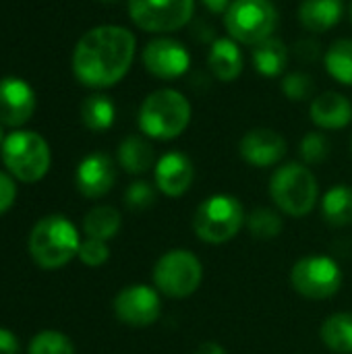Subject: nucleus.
<instances>
[{
    "label": "nucleus",
    "instance_id": "1",
    "mask_svg": "<svg viewBox=\"0 0 352 354\" xmlns=\"http://www.w3.org/2000/svg\"><path fill=\"white\" fill-rule=\"evenodd\" d=\"M135 35L127 27L100 25L81 35L73 52V73L87 87H112L131 68Z\"/></svg>",
    "mask_w": 352,
    "mask_h": 354
},
{
    "label": "nucleus",
    "instance_id": "2",
    "mask_svg": "<svg viewBox=\"0 0 352 354\" xmlns=\"http://www.w3.org/2000/svg\"><path fill=\"white\" fill-rule=\"evenodd\" d=\"M137 122L145 137L158 141L176 139L191 122V104L176 89H158L143 100Z\"/></svg>",
    "mask_w": 352,
    "mask_h": 354
},
{
    "label": "nucleus",
    "instance_id": "3",
    "mask_svg": "<svg viewBox=\"0 0 352 354\" xmlns=\"http://www.w3.org/2000/svg\"><path fill=\"white\" fill-rule=\"evenodd\" d=\"M81 247L75 224L64 216H46L37 220L29 234V253L44 270H58L77 257Z\"/></svg>",
    "mask_w": 352,
    "mask_h": 354
},
{
    "label": "nucleus",
    "instance_id": "4",
    "mask_svg": "<svg viewBox=\"0 0 352 354\" xmlns=\"http://www.w3.org/2000/svg\"><path fill=\"white\" fill-rule=\"evenodd\" d=\"M270 195L280 212L303 218L313 212L319 197V185L315 174L299 164L290 162L280 166L270 178Z\"/></svg>",
    "mask_w": 352,
    "mask_h": 354
},
{
    "label": "nucleus",
    "instance_id": "5",
    "mask_svg": "<svg viewBox=\"0 0 352 354\" xmlns=\"http://www.w3.org/2000/svg\"><path fill=\"white\" fill-rule=\"evenodd\" d=\"M243 203L228 193L210 195L193 214V230L207 245H224L232 241L245 226Z\"/></svg>",
    "mask_w": 352,
    "mask_h": 354
},
{
    "label": "nucleus",
    "instance_id": "6",
    "mask_svg": "<svg viewBox=\"0 0 352 354\" xmlns=\"http://www.w3.org/2000/svg\"><path fill=\"white\" fill-rule=\"evenodd\" d=\"M154 286L168 299H187L203 282V263L189 249L166 251L154 266Z\"/></svg>",
    "mask_w": 352,
    "mask_h": 354
},
{
    "label": "nucleus",
    "instance_id": "7",
    "mask_svg": "<svg viewBox=\"0 0 352 354\" xmlns=\"http://www.w3.org/2000/svg\"><path fill=\"white\" fill-rule=\"evenodd\" d=\"M2 162L17 180L37 183L48 174L52 156L41 135L33 131H15L4 137Z\"/></svg>",
    "mask_w": 352,
    "mask_h": 354
},
{
    "label": "nucleus",
    "instance_id": "8",
    "mask_svg": "<svg viewBox=\"0 0 352 354\" xmlns=\"http://www.w3.org/2000/svg\"><path fill=\"white\" fill-rule=\"evenodd\" d=\"M224 25L234 41L257 46L274 35L278 27V8L272 0H232L224 12Z\"/></svg>",
    "mask_w": 352,
    "mask_h": 354
},
{
    "label": "nucleus",
    "instance_id": "9",
    "mask_svg": "<svg viewBox=\"0 0 352 354\" xmlns=\"http://www.w3.org/2000/svg\"><path fill=\"white\" fill-rule=\"evenodd\" d=\"M290 284L295 292L309 301H326L342 288V270L328 255H307L293 266Z\"/></svg>",
    "mask_w": 352,
    "mask_h": 354
},
{
    "label": "nucleus",
    "instance_id": "10",
    "mask_svg": "<svg viewBox=\"0 0 352 354\" xmlns=\"http://www.w3.org/2000/svg\"><path fill=\"white\" fill-rule=\"evenodd\" d=\"M195 10V0H129L131 21L149 33H170L185 27Z\"/></svg>",
    "mask_w": 352,
    "mask_h": 354
},
{
    "label": "nucleus",
    "instance_id": "11",
    "mask_svg": "<svg viewBox=\"0 0 352 354\" xmlns=\"http://www.w3.org/2000/svg\"><path fill=\"white\" fill-rule=\"evenodd\" d=\"M112 309L120 324L129 328H147L160 319L162 299L160 292L147 284H131L114 297Z\"/></svg>",
    "mask_w": 352,
    "mask_h": 354
},
{
    "label": "nucleus",
    "instance_id": "12",
    "mask_svg": "<svg viewBox=\"0 0 352 354\" xmlns=\"http://www.w3.org/2000/svg\"><path fill=\"white\" fill-rule=\"evenodd\" d=\"M191 54L172 37H156L143 50V66L158 79H178L189 71Z\"/></svg>",
    "mask_w": 352,
    "mask_h": 354
},
{
    "label": "nucleus",
    "instance_id": "13",
    "mask_svg": "<svg viewBox=\"0 0 352 354\" xmlns=\"http://www.w3.org/2000/svg\"><path fill=\"white\" fill-rule=\"evenodd\" d=\"M286 139L274 129H251L243 135L239 143L241 158L255 168L276 166L286 156Z\"/></svg>",
    "mask_w": 352,
    "mask_h": 354
},
{
    "label": "nucleus",
    "instance_id": "14",
    "mask_svg": "<svg viewBox=\"0 0 352 354\" xmlns=\"http://www.w3.org/2000/svg\"><path fill=\"white\" fill-rule=\"evenodd\" d=\"M116 183V166L106 153H89L75 172V185L87 199H100L110 193Z\"/></svg>",
    "mask_w": 352,
    "mask_h": 354
},
{
    "label": "nucleus",
    "instance_id": "15",
    "mask_svg": "<svg viewBox=\"0 0 352 354\" xmlns=\"http://www.w3.org/2000/svg\"><path fill=\"white\" fill-rule=\"evenodd\" d=\"M193 178H195L193 162L183 151H168L154 166L156 189L168 197L185 195L191 189Z\"/></svg>",
    "mask_w": 352,
    "mask_h": 354
},
{
    "label": "nucleus",
    "instance_id": "16",
    "mask_svg": "<svg viewBox=\"0 0 352 354\" xmlns=\"http://www.w3.org/2000/svg\"><path fill=\"white\" fill-rule=\"evenodd\" d=\"M35 110L33 89L19 77H4L0 81V124L21 127Z\"/></svg>",
    "mask_w": 352,
    "mask_h": 354
},
{
    "label": "nucleus",
    "instance_id": "17",
    "mask_svg": "<svg viewBox=\"0 0 352 354\" xmlns=\"http://www.w3.org/2000/svg\"><path fill=\"white\" fill-rule=\"evenodd\" d=\"M309 116L315 127L328 129V131H338L352 122V104L342 93L326 91L311 102Z\"/></svg>",
    "mask_w": 352,
    "mask_h": 354
},
{
    "label": "nucleus",
    "instance_id": "18",
    "mask_svg": "<svg viewBox=\"0 0 352 354\" xmlns=\"http://www.w3.org/2000/svg\"><path fill=\"white\" fill-rule=\"evenodd\" d=\"M207 64L214 77L222 83H232L234 79H239L245 66V58L239 48V41H234L232 37L214 39L210 48Z\"/></svg>",
    "mask_w": 352,
    "mask_h": 354
},
{
    "label": "nucleus",
    "instance_id": "19",
    "mask_svg": "<svg viewBox=\"0 0 352 354\" xmlns=\"http://www.w3.org/2000/svg\"><path fill=\"white\" fill-rule=\"evenodd\" d=\"M344 15V0H303L299 6V21L307 31L326 33L340 23Z\"/></svg>",
    "mask_w": 352,
    "mask_h": 354
},
{
    "label": "nucleus",
    "instance_id": "20",
    "mask_svg": "<svg viewBox=\"0 0 352 354\" xmlns=\"http://www.w3.org/2000/svg\"><path fill=\"white\" fill-rule=\"evenodd\" d=\"M118 164L129 174H145L156 166V151L145 137L129 135L118 145Z\"/></svg>",
    "mask_w": 352,
    "mask_h": 354
},
{
    "label": "nucleus",
    "instance_id": "21",
    "mask_svg": "<svg viewBox=\"0 0 352 354\" xmlns=\"http://www.w3.org/2000/svg\"><path fill=\"white\" fill-rule=\"evenodd\" d=\"M255 71L263 77H278L284 73L286 64H288V48L282 39L278 37H268L263 41H259L257 46H253L251 52Z\"/></svg>",
    "mask_w": 352,
    "mask_h": 354
},
{
    "label": "nucleus",
    "instance_id": "22",
    "mask_svg": "<svg viewBox=\"0 0 352 354\" xmlns=\"http://www.w3.org/2000/svg\"><path fill=\"white\" fill-rule=\"evenodd\" d=\"M322 342L336 354H352V313L328 315L319 328Z\"/></svg>",
    "mask_w": 352,
    "mask_h": 354
},
{
    "label": "nucleus",
    "instance_id": "23",
    "mask_svg": "<svg viewBox=\"0 0 352 354\" xmlns=\"http://www.w3.org/2000/svg\"><path fill=\"white\" fill-rule=\"evenodd\" d=\"M322 216L334 228L352 224V187L349 185L330 187L322 199Z\"/></svg>",
    "mask_w": 352,
    "mask_h": 354
},
{
    "label": "nucleus",
    "instance_id": "24",
    "mask_svg": "<svg viewBox=\"0 0 352 354\" xmlns=\"http://www.w3.org/2000/svg\"><path fill=\"white\" fill-rule=\"evenodd\" d=\"M122 224L120 212L110 205H100L87 212L83 218V230L87 239H98V241H110L118 234Z\"/></svg>",
    "mask_w": 352,
    "mask_h": 354
},
{
    "label": "nucleus",
    "instance_id": "25",
    "mask_svg": "<svg viewBox=\"0 0 352 354\" xmlns=\"http://www.w3.org/2000/svg\"><path fill=\"white\" fill-rule=\"evenodd\" d=\"M114 102L104 93H93L81 104V120L93 133H104L114 124Z\"/></svg>",
    "mask_w": 352,
    "mask_h": 354
},
{
    "label": "nucleus",
    "instance_id": "26",
    "mask_svg": "<svg viewBox=\"0 0 352 354\" xmlns=\"http://www.w3.org/2000/svg\"><path fill=\"white\" fill-rule=\"evenodd\" d=\"M324 60L330 77H334L342 85H352V39L349 37L336 39L328 48Z\"/></svg>",
    "mask_w": 352,
    "mask_h": 354
},
{
    "label": "nucleus",
    "instance_id": "27",
    "mask_svg": "<svg viewBox=\"0 0 352 354\" xmlns=\"http://www.w3.org/2000/svg\"><path fill=\"white\" fill-rule=\"evenodd\" d=\"M245 226L249 234L255 236L257 241H272L282 232L284 222H282V216L274 212L272 207H255L245 218Z\"/></svg>",
    "mask_w": 352,
    "mask_h": 354
},
{
    "label": "nucleus",
    "instance_id": "28",
    "mask_svg": "<svg viewBox=\"0 0 352 354\" xmlns=\"http://www.w3.org/2000/svg\"><path fill=\"white\" fill-rule=\"evenodd\" d=\"M29 354H75V346L66 334L44 330L31 338Z\"/></svg>",
    "mask_w": 352,
    "mask_h": 354
},
{
    "label": "nucleus",
    "instance_id": "29",
    "mask_svg": "<svg viewBox=\"0 0 352 354\" xmlns=\"http://www.w3.org/2000/svg\"><path fill=\"white\" fill-rule=\"evenodd\" d=\"M156 199H158V189L147 180H135L124 191V205L131 212H145L156 205Z\"/></svg>",
    "mask_w": 352,
    "mask_h": 354
},
{
    "label": "nucleus",
    "instance_id": "30",
    "mask_svg": "<svg viewBox=\"0 0 352 354\" xmlns=\"http://www.w3.org/2000/svg\"><path fill=\"white\" fill-rule=\"evenodd\" d=\"M299 153L303 158L305 164H322L328 160L330 153V141L324 133L311 131L303 137L301 145H299Z\"/></svg>",
    "mask_w": 352,
    "mask_h": 354
},
{
    "label": "nucleus",
    "instance_id": "31",
    "mask_svg": "<svg viewBox=\"0 0 352 354\" xmlns=\"http://www.w3.org/2000/svg\"><path fill=\"white\" fill-rule=\"evenodd\" d=\"M282 91L293 102H303L313 95V79L307 73H288L282 79Z\"/></svg>",
    "mask_w": 352,
    "mask_h": 354
},
{
    "label": "nucleus",
    "instance_id": "32",
    "mask_svg": "<svg viewBox=\"0 0 352 354\" xmlns=\"http://www.w3.org/2000/svg\"><path fill=\"white\" fill-rule=\"evenodd\" d=\"M77 257L81 259V263H85L89 268L104 266L108 261V257H110L108 243L106 241H98V239H85V241H81Z\"/></svg>",
    "mask_w": 352,
    "mask_h": 354
},
{
    "label": "nucleus",
    "instance_id": "33",
    "mask_svg": "<svg viewBox=\"0 0 352 354\" xmlns=\"http://www.w3.org/2000/svg\"><path fill=\"white\" fill-rule=\"evenodd\" d=\"M15 197H17V185H15V180L6 172H0V214L8 212L12 207Z\"/></svg>",
    "mask_w": 352,
    "mask_h": 354
},
{
    "label": "nucleus",
    "instance_id": "34",
    "mask_svg": "<svg viewBox=\"0 0 352 354\" xmlns=\"http://www.w3.org/2000/svg\"><path fill=\"white\" fill-rule=\"evenodd\" d=\"M322 46L313 39H301L295 44V56L303 62H315L322 54Z\"/></svg>",
    "mask_w": 352,
    "mask_h": 354
},
{
    "label": "nucleus",
    "instance_id": "35",
    "mask_svg": "<svg viewBox=\"0 0 352 354\" xmlns=\"http://www.w3.org/2000/svg\"><path fill=\"white\" fill-rule=\"evenodd\" d=\"M19 351H21L19 338L10 330L0 328V354H19Z\"/></svg>",
    "mask_w": 352,
    "mask_h": 354
},
{
    "label": "nucleus",
    "instance_id": "36",
    "mask_svg": "<svg viewBox=\"0 0 352 354\" xmlns=\"http://www.w3.org/2000/svg\"><path fill=\"white\" fill-rule=\"evenodd\" d=\"M201 2H203V6H205L210 12H214V15H224V12L228 10V6H230L232 0H201Z\"/></svg>",
    "mask_w": 352,
    "mask_h": 354
},
{
    "label": "nucleus",
    "instance_id": "37",
    "mask_svg": "<svg viewBox=\"0 0 352 354\" xmlns=\"http://www.w3.org/2000/svg\"><path fill=\"white\" fill-rule=\"evenodd\" d=\"M195 354H226V348L224 346H220L218 342H203Z\"/></svg>",
    "mask_w": 352,
    "mask_h": 354
},
{
    "label": "nucleus",
    "instance_id": "38",
    "mask_svg": "<svg viewBox=\"0 0 352 354\" xmlns=\"http://www.w3.org/2000/svg\"><path fill=\"white\" fill-rule=\"evenodd\" d=\"M2 143H4V131H2V124H0V147H2Z\"/></svg>",
    "mask_w": 352,
    "mask_h": 354
},
{
    "label": "nucleus",
    "instance_id": "39",
    "mask_svg": "<svg viewBox=\"0 0 352 354\" xmlns=\"http://www.w3.org/2000/svg\"><path fill=\"white\" fill-rule=\"evenodd\" d=\"M100 2H116V0H100Z\"/></svg>",
    "mask_w": 352,
    "mask_h": 354
},
{
    "label": "nucleus",
    "instance_id": "40",
    "mask_svg": "<svg viewBox=\"0 0 352 354\" xmlns=\"http://www.w3.org/2000/svg\"><path fill=\"white\" fill-rule=\"evenodd\" d=\"M351 19H352V0H351Z\"/></svg>",
    "mask_w": 352,
    "mask_h": 354
},
{
    "label": "nucleus",
    "instance_id": "41",
    "mask_svg": "<svg viewBox=\"0 0 352 354\" xmlns=\"http://www.w3.org/2000/svg\"><path fill=\"white\" fill-rule=\"evenodd\" d=\"M351 151H352V143H351Z\"/></svg>",
    "mask_w": 352,
    "mask_h": 354
}]
</instances>
